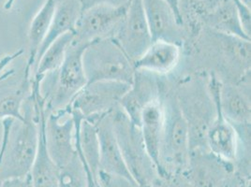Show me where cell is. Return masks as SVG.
Here are the masks:
<instances>
[{
  "label": "cell",
  "mask_w": 251,
  "mask_h": 187,
  "mask_svg": "<svg viewBox=\"0 0 251 187\" xmlns=\"http://www.w3.org/2000/svg\"><path fill=\"white\" fill-rule=\"evenodd\" d=\"M30 83L31 81L24 76V80L18 88L0 92V120L13 119L22 121L24 119L23 107Z\"/></svg>",
  "instance_id": "cell-22"
},
{
  "label": "cell",
  "mask_w": 251,
  "mask_h": 187,
  "mask_svg": "<svg viewBox=\"0 0 251 187\" xmlns=\"http://www.w3.org/2000/svg\"><path fill=\"white\" fill-rule=\"evenodd\" d=\"M151 187H193L185 175L158 177Z\"/></svg>",
  "instance_id": "cell-26"
},
{
  "label": "cell",
  "mask_w": 251,
  "mask_h": 187,
  "mask_svg": "<svg viewBox=\"0 0 251 187\" xmlns=\"http://www.w3.org/2000/svg\"><path fill=\"white\" fill-rule=\"evenodd\" d=\"M93 123L97 128L100 144L99 171L132 179L117 142L110 114L100 116Z\"/></svg>",
  "instance_id": "cell-12"
},
{
  "label": "cell",
  "mask_w": 251,
  "mask_h": 187,
  "mask_svg": "<svg viewBox=\"0 0 251 187\" xmlns=\"http://www.w3.org/2000/svg\"><path fill=\"white\" fill-rule=\"evenodd\" d=\"M164 125V110L162 98L153 101L144 108L139 122L147 153L158 170V157Z\"/></svg>",
  "instance_id": "cell-15"
},
{
  "label": "cell",
  "mask_w": 251,
  "mask_h": 187,
  "mask_svg": "<svg viewBox=\"0 0 251 187\" xmlns=\"http://www.w3.org/2000/svg\"><path fill=\"white\" fill-rule=\"evenodd\" d=\"M128 83L95 82L87 83L74 97L71 111L82 119L93 122L114 111L129 88Z\"/></svg>",
  "instance_id": "cell-5"
},
{
  "label": "cell",
  "mask_w": 251,
  "mask_h": 187,
  "mask_svg": "<svg viewBox=\"0 0 251 187\" xmlns=\"http://www.w3.org/2000/svg\"><path fill=\"white\" fill-rule=\"evenodd\" d=\"M221 83L212 77L208 83V91L215 105V115L205 134L207 150L220 159L234 164L239 155V137L235 126L223 115L220 105Z\"/></svg>",
  "instance_id": "cell-6"
},
{
  "label": "cell",
  "mask_w": 251,
  "mask_h": 187,
  "mask_svg": "<svg viewBox=\"0 0 251 187\" xmlns=\"http://www.w3.org/2000/svg\"><path fill=\"white\" fill-rule=\"evenodd\" d=\"M181 58L180 44L164 40L153 41L133 65L135 70L152 73L157 76L173 72Z\"/></svg>",
  "instance_id": "cell-14"
},
{
  "label": "cell",
  "mask_w": 251,
  "mask_h": 187,
  "mask_svg": "<svg viewBox=\"0 0 251 187\" xmlns=\"http://www.w3.org/2000/svg\"><path fill=\"white\" fill-rule=\"evenodd\" d=\"M134 62L153 42L142 0H130L124 18L111 37Z\"/></svg>",
  "instance_id": "cell-8"
},
{
  "label": "cell",
  "mask_w": 251,
  "mask_h": 187,
  "mask_svg": "<svg viewBox=\"0 0 251 187\" xmlns=\"http://www.w3.org/2000/svg\"><path fill=\"white\" fill-rule=\"evenodd\" d=\"M83 11L81 0H57L50 29L39 50L37 60L55 40L68 33H74Z\"/></svg>",
  "instance_id": "cell-16"
},
{
  "label": "cell",
  "mask_w": 251,
  "mask_h": 187,
  "mask_svg": "<svg viewBox=\"0 0 251 187\" xmlns=\"http://www.w3.org/2000/svg\"><path fill=\"white\" fill-rule=\"evenodd\" d=\"M157 77L152 73L135 70L132 83L119 102V107L138 126L144 108L161 98Z\"/></svg>",
  "instance_id": "cell-11"
},
{
  "label": "cell",
  "mask_w": 251,
  "mask_h": 187,
  "mask_svg": "<svg viewBox=\"0 0 251 187\" xmlns=\"http://www.w3.org/2000/svg\"><path fill=\"white\" fill-rule=\"evenodd\" d=\"M0 187H32L31 179L27 175L24 178H13L0 182Z\"/></svg>",
  "instance_id": "cell-29"
},
{
  "label": "cell",
  "mask_w": 251,
  "mask_h": 187,
  "mask_svg": "<svg viewBox=\"0 0 251 187\" xmlns=\"http://www.w3.org/2000/svg\"><path fill=\"white\" fill-rule=\"evenodd\" d=\"M241 25L246 35L251 38V12L250 6L243 0H234Z\"/></svg>",
  "instance_id": "cell-25"
},
{
  "label": "cell",
  "mask_w": 251,
  "mask_h": 187,
  "mask_svg": "<svg viewBox=\"0 0 251 187\" xmlns=\"http://www.w3.org/2000/svg\"><path fill=\"white\" fill-rule=\"evenodd\" d=\"M46 106L44 105L40 113L39 127V147L35 161L29 173L32 187H58V167L49 156L44 134V125L46 119Z\"/></svg>",
  "instance_id": "cell-17"
},
{
  "label": "cell",
  "mask_w": 251,
  "mask_h": 187,
  "mask_svg": "<svg viewBox=\"0 0 251 187\" xmlns=\"http://www.w3.org/2000/svg\"><path fill=\"white\" fill-rule=\"evenodd\" d=\"M86 46L73 40L60 69L53 74L51 91L44 97L48 112L69 108L74 97L87 84L83 64V53Z\"/></svg>",
  "instance_id": "cell-4"
},
{
  "label": "cell",
  "mask_w": 251,
  "mask_h": 187,
  "mask_svg": "<svg viewBox=\"0 0 251 187\" xmlns=\"http://www.w3.org/2000/svg\"><path fill=\"white\" fill-rule=\"evenodd\" d=\"M128 3L118 7L99 5L83 11L74 33V42L88 45L96 40L112 37L125 16Z\"/></svg>",
  "instance_id": "cell-9"
},
{
  "label": "cell",
  "mask_w": 251,
  "mask_h": 187,
  "mask_svg": "<svg viewBox=\"0 0 251 187\" xmlns=\"http://www.w3.org/2000/svg\"><path fill=\"white\" fill-rule=\"evenodd\" d=\"M44 134L46 148L59 168L76 154V120L70 108L46 114Z\"/></svg>",
  "instance_id": "cell-7"
},
{
  "label": "cell",
  "mask_w": 251,
  "mask_h": 187,
  "mask_svg": "<svg viewBox=\"0 0 251 187\" xmlns=\"http://www.w3.org/2000/svg\"><path fill=\"white\" fill-rule=\"evenodd\" d=\"M73 40L74 33H68L50 44L37 60L33 70L34 73L31 81L42 83L44 77L57 72L66 57L68 49L71 46Z\"/></svg>",
  "instance_id": "cell-19"
},
{
  "label": "cell",
  "mask_w": 251,
  "mask_h": 187,
  "mask_svg": "<svg viewBox=\"0 0 251 187\" xmlns=\"http://www.w3.org/2000/svg\"><path fill=\"white\" fill-rule=\"evenodd\" d=\"M83 64L87 83H132L135 69L121 47L111 37L90 42L84 49Z\"/></svg>",
  "instance_id": "cell-3"
},
{
  "label": "cell",
  "mask_w": 251,
  "mask_h": 187,
  "mask_svg": "<svg viewBox=\"0 0 251 187\" xmlns=\"http://www.w3.org/2000/svg\"><path fill=\"white\" fill-rule=\"evenodd\" d=\"M217 187H250L248 178H244L234 172Z\"/></svg>",
  "instance_id": "cell-28"
},
{
  "label": "cell",
  "mask_w": 251,
  "mask_h": 187,
  "mask_svg": "<svg viewBox=\"0 0 251 187\" xmlns=\"http://www.w3.org/2000/svg\"><path fill=\"white\" fill-rule=\"evenodd\" d=\"M153 41L164 40L180 44L182 23L165 0H142Z\"/></svg>",
  "instance_id": "cell-13"
},
{
  "label": "cell",
  "mask_w": 251,
  "mask_h": 187,
  "mask_svg": "<svg viewBox=\"0 0 251 187\" xmlns=\"http://www.w3.org/2000/svg\"><path fill=\"white\" fill-rule=\"evenodd\" d=\"M88 166L77 153L58 168V187H86Z\"/></svg>",
  "instance_id": "cell-23"
},
{
  "label": "cell",
  "mask_w": 251,
  "mask_h": 187,
  "mask_svg": "<svg viewBox=\"0 0 251 187\" xmlns=\"http://www.w3.org/2000/svg\"><path fill=\"white\" fill-rule=\"evenodd\" d=\"M165 1L170 5V7L172 8V10L175 12V14L177 17L179 22L183 23L182 13H181V10H180V0H165Z\"/></svg>",
  "instance_id": "cell-30"
},
{
  "label": "cell",
  "mask_w": 251,
  "mask_h": 187,
  "mask_svg": "<svg viewBox=\"0 0 251 187\" xmlns=\"http://www.w3.org/2000/svg\"><path fill=\"white\" fill-rule=\"evenodd\" d=\"M14 2H15V0H6V2H5V4H4V10L10 11L11 8H12Z\"/></svg>",
  "instance_id": "cell-32"
},
{
  "label": "cell",
  "mask_w": 251,
  "mask_h": 187,
  "mask_svg": "<svg viewBox=\"0 0 251 187\" xmlns=\"http://www.w3.org/2000/svg\"><path fill=\"white\" fill-rule=\"evenodd\" d=\"M98 181L100 187H141L135 181L126 177L99 171Z\"/></svg>",
  "instance_id": "cell-24"
},
{
  "label": "cell",
  "mask_w": 251,
  "mask_h": 187,
  "mask_svg": "<svg viewBox=\"0 0 251 187\" xmlns=\"http://www.w3.org/2000/svg\"><path fill=\"white\" fill-rule=\"evenodd\" d=\"M130 0H81L83 5V10L89 9L99 5H109V6H123L129 2Z\"/></svg>",
  "instance_id": "cell-27"
},
{
  "label": "cell",
  "mask_w": 251,
  "mask_h": 187,
  "mask_svg": "<svg viewBox=\"0 0 251 187\" xmlns=\"http://www.w3.org/2000/svg\"><path fill=\"white\" fill-rule=\"evenodd\" d=\"M86 187H100V183L98 181V177L95 176L89 168H88V172H87V186Z\"/></svg>",
  "instance_id": "cell-31"
},
{
  "label": "cell",
  "mask_w": 251,
  "mask_h": 187,
  "mask_svg": "<svg viewBox=\"0 0 251 187\" xmlns=\"http://www.w3.org/2000/svg\"><path fill=\"white\" fill-rule=\"evenodd\" d=\"M164 125L158 157L159 177L184 175L190 156V136L188 122L178 102L177 95L162 99Z\"/></svg>",
  "instance_id": "cell-1"
},
{
  "label": "cell",
  "mask_w": 251,
  "mask_h": 187,
  "mask_svg": "<svg viewBox=\"0 0 251 187\" xmlns=\"http://www.w3.org/2000/svg\"><path fill=\"white\" fill-rule=\"evenodd\" d=\"M234 172V164L220 159L207 149H197L190 151L184 175L193 187H217Z\"/></svg>",
  "instance_id": "cell-10"
},
{
  "label": "cell",
  "mask_w": 251,
  "mask_h": 187,
  "mask_svg": "<svg viewBox=\"0 0 251 187\" xmlns=\"http://www.w3.org/2000/svg\"><path fill=\"white\" fill-rule=\"evenodd\" d=\"M220 105L223 115L231 124H251V101L237 87L221 83Z\"/></svg>",
  "instance_id": "cell-20"
},
{
  "label": "cell",
  "mask_w": 251,
  "mask_h": 187,
  "mask_svg": "<svg viewBox=\"0 0 251 187\" xmlns=\"http://www.w3.org/2000/svg\"><path fill=\"white\" fill-rule=\"evenodd\" d=\"M117 142L131 178L141 187H151L159 177L157 166L147 153L140 127L117 106L110 113Z\"/></svg>",
  "instance_id": "cell-2"
},
{
  "label": "cell",
  "mask_w": 251,
  "mask_h": 187,
  "mask_svg": "<svg viewBox=\"0 0 251 187\" xmlns=\"http://www.w3.org/2000/svg\"><path fill=\"white\" fill-rule=\"evenodd\" d=\"M56 2L57 0H46L32 19L27 34L28 57L25 68V77L29 80H31V73L35 68L39 50L50 29Z\"/></svg>",
  "instance_id": "cell-18"
},
{
  "label": "cell",
  "mask_w": 251,
  "mask_h": 187,
  "mask_svg": "<svg viewBox=\"0 0 251 187\" xmlns=\"http://www.w3.org/2000/svg\"><path fill=\"white\" fill-rule=\"evenodd\" d=\"M207 22L220 35L251 42L243 30L234 0H226L220 4L212 13H210Z\"/></svg>",
  "instance_id": "cell-21"
}]
</instances>
